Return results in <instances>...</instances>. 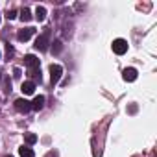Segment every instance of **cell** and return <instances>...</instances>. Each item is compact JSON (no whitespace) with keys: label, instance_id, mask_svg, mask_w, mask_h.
Returning <instances> with one entry per match:
<instances>
[{"label":"cell","instance_id":"obj_1","mask_svg":"<svg viewBox=\"0 0 157 157\" xmlns=\"http://www.w3.org/2000/svg\"><path fill=\"white\" fill-rule=\"evenodd\" d=\"M48 43H50V32H44V33H41L37 39H35V48L37 50H41V52H44L46 48H48Z\"/></svg>","mask_w":157,"mask_h":157},{"label":"cell","instance_id":"obj_2","mask_svg":"<svg viewBox=\"0 0 157 157\" xmlns=\"http://www.w3.org/2000/svg\"><path fill=\"white\" fill-rule=\"evenodd\" d=\"M63 76V67L61 65H50V80H52V85H56Z\"/></svg>","mask_w":157,"mask_h":157},{"label":"cell","instance_id":"obj_3","mask_svg":"<svg viewBox=\"0 0 157 157\" xmlns=\"http://www.w3.org/2000/svg\"><path fill=\"white\" fill-rule=\"evenodd\" d=\"M113 52H115L117 56H124V54L128 52V43H126L124 39H115V41H113Z\"/></svg>","mask_w":157,"mask_h":157},{"label":"cell","instance_id":"obj_4","mask_svg":"<svg viewBox=\"0 0 157 157\" xmlns=\"http://www.w3.org/2000/svg\"><path fill=\"white\" fill-rule=\"evenodd\" d=\"M15 109L21 111V113H28L32 109V104L26 98H19V100H15Z\"/></svg>","mask_w":157,"mask_h":157},{"label":"cell","instance_id":"obj_5","mask_svg":"<svg viewBox=\"0 0 157 157\" xmlns=\"http://www.w3.org/2000/svg\"><path fill=\"white\" fill-rule=\"evenodd\" d=\"M33 33H35V30L28 26V28H24V30H19V33H17V39H19V41H24V43H26V41H28V39H30V37H32Z\"/></svg>","mask_w":157,"mask_h":157},{"label":"cell","instance_id":"obj_6","mask_svg":"<svg viewBox=\"0 0 157 157\" xmlns=\"http://www.w3.org/2000/svg\"><path fill=\"white\" fill-rule=\"evenodd\" d=\"M122 78H124V80L126 82H135L137 80V70L135 68H124V72H122Z\"/></svg>","mask_w":157,"mask_h":157},{"label":"cell","instance_id":"obj_7","mask_svg":"<svg viewBox=\"0 0 157 157\" xmlns=\"http://www.w3.org/2000/svg\"><path fill=\"white\" fill-rule=\"evenodd\" d=\"M32 104V109H35V111H41L43 109V105H44V96H35L33 98V102H30Z\"/></svg>","mask_w":157,"mask_h":157},{"label":"cell","instance_id":"obj_8","mask_svg":"<svg viewBox=\"0 0 157 157\" xmlns=\"http://www.w3.org/2000/svg\"><path fill=\"white\" fill-rule=\"evenodd\" d=\"M24 63H26L30 68H33V67H39V59H37L33 54H28V56H24Z\"/></svg>","mask_w":157,"mask_h":157},{"label":"cell","instance_id":"obj_9","mask_svg":"<svg viewBox=\"0 0 157 157\" xmlns=\"http://www.w3.org/2000/svg\"><path fill=\"white\" fill-rule=\"evenodd\" d=\"M21 91H22L24 94H33V91H35V83H33V82H24L22 87H21Z\"/></svg>","mask_w":157,"mask_h":157},{"label":"cell","instance_id":"obj_10","mask_svg":"<svg viewBox=\"0 0 157 157\" xmlns=\"http://www.w3.org/2000/svg\"><path fill=\"white\" fill-rule=\"evenodd\" d=\"M19 153H21V157H35V153H33V150L30 146H21Z\"/></svg>","mask_w":157,"mask_h":157},{"label":"cell","instance_id":"obj_11","mask_svg":"<svg viewBox=\"0 0 157 157\" xmlns=\"http://www.w3.org/2000/svg\"><path fill=\"white\" fill-rule=\"evenodd\" d=\"M35 19H37L39 22H43V21L46 19V10H44L43 6H37V10H35Z\"/></svg>","mask_w":157,"mask_h":157},{"label":"cell","instance_id":"obj_12","mask_svg":"<svg viewBox=\"0 0 157 157\" xmlns=\"http://www.w3.org/2000/svg\"><path fill=\"white\" fill-rule=\"evenodd\" d=\"M21 21H22V22H30V21H32V11H30L28 8H22V11H21Z\"/></svg>","mask_w":157,"mask_h":157},{"label":"cell","instance_id":"obj_13","mask_svg":"<svg viewBox=\"0 0 157 157\" xmlns=\"http://www.w3.org/2000/svg\"><path fill=\"white\" fill-rule=\"evenodd\" d=\"M30 76L33 78V80H39V82H41V68H39V67L30 68Z\"/></svg>","mask_w":157,"mask_h":157},{"label":"cell","instance_id":"obj_14","mask_svg":"<svg viewBox=\"0 0 157 157\" xmlns=\"http://www.w3.org/2000/svg\"><path fill=\"white\" fill-rule=\"evenodd\" d=\"M24 140H26L28 146H30V144H35V142H37V135H33V133H26V135H24Z\"/></svg>","mask_w":157,"mask_h":157},{"label":"cell","instance_id":"obj_15","mask_svg":"<svg viewBox=\"0 0 157 157\" xmlns=\"http://www.w3.org/2000/svg\"><path fill=\"white\" fill-rule=\"evenodd\" d=\"M61 50H63V46H61V41H56V43H54V46H52V52H54V54H59Z\"/></svg>","mask_w":157,"mask_h":157},{"label":"cell","instance_id":"obj_16","mask_svg":"<svg viewBox=\"0 0 157 157\" xmlns=\"http://www.w3.org/2000/svg\"><path fill=\"white\" fill-rule=\"evenodd\" d=\"M6 17H8V19H10V21H13V19H15V17H17V11H15V10H11V11H10V13H8V15H6Z\"/></svg>","mask_w":157,"mask_h":157},{"label":"cell","instance_id":"obj_17","mask_svg":"<svg viewBox=\"0 0 157 157\" xmlns=\"http://www.w3.org/2000/svg\"><path fill=\"white\" fill-rule=\"evenodd\" d=\"M13 76H15V78H21V68H15V70H13Z\"/></svg>","mask_w":157,"mask_h":157},{"label":"cell","instance_id":"obj_18","mask_svg":"<svg viewBox=\"0 0 157 157\" xmlns=\"http://www.w3.org/2000/svg\"><path fill=\"white\" fill-rule=\"evenodd\" d=\"M46 157H57V153H56V151H50V153H48Z\"/></svg>","mask_w":157,"mask_h":157},{"label":"cell","instance_id":"obj_19","mask_svg":"<svg viewBox=\"0 0 157 157\" xmlns=\"http://www.w3.org/2000/svg\"><path fill=\"white\" fill-rule=\"evenodd\" d=\"M4 157H13V155H4Z\"/></svg>","mask_w":157,"mask_h":157},{"label":"cell","instance_id":"obj_20","mask_svg":"<svg viewBox=\"0 0 157 157\" xmlns=\"http://www.w3.org/2000/svg\"><path fill=\"white\" fill-rule=\"evenodd\" d=\"M0 21H2V19H0Z\"/></svg>","mask_w":157,"mask_h":157}]
</instances>
